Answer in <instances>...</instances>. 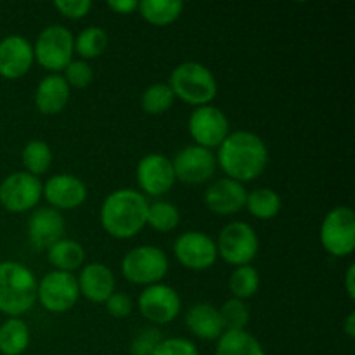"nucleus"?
<instances>
[{
  "label": "nucleus",
  "instance_id": "2eb2a0df",
  "mask_svg": "<svg viewBox=\"0 0 355 355\" xmlns=\"http://www.w3.org/2000/svg\"><path fill=\"white\" fill-rule=\"evenodd\" d=\"M137 180L149 196H162L172 189L175 182L172 162L162 155H148L139 162Z\"/></svg>",
  "mask_w": 355,
  "mask_h": 355
},
{
  "label": "nucleus",
  "instance_id": "dca6fc26",
  "mask_svg": "<svg viewBox=\"0 0 355 355\" xmlns=\"http://www.w3.org/2000/svg\"><path fill=\"white\" fill-rule=\"evenodd\" d=\"M33 47L19 35H10L0 40V76L16 80L26 75L33 64Z\"/></svg>",
  "mask_w": 355,
  "mask_h": 355
},
{
  "label": "nucleus",
  "instance_id": "4be33fe9",
  "mask_svg": "<svg viewBox=\"0 0 355 355\" xmlns=\"http://www.w3.org/2000/svg\"><path fill=\"white\" fill-rule=\"evenodd\" d=\"M186 326L201 340H217L224 333L218 309L210 304H196L186 314Z\"/></svg>",
  "mask_w": 355,
  "mask_h": 355
},
{
  "label": "nucleus",
  "instance_id": "4c0bfd02",
  "mask_svg": "<svg viewBox=\"0 0 355 355\" xmlns=\"http://www.w3.org/2000/svg\"><path fill=\"white\" fill-rule=\"evenodd\" d=\"M132 300L128 295L125 293H113L110 298L106 300V309L113 318L116 319H123L127 315H130L132 312Z\"/></svg>",
  "mask_w": 355,
  "mask_h": 355
},
{
  "label": "nucleus",
  "instance_id": "5701e85b",
  "mask_svg": "<svg viewBox=\"0 0 355 355\" xmlns=\"http://www.w3.org/2000/svg\"><path fill=\"white\" fill-rule=\"evenodd\" d=\"M139 12L142 19L155 26H166L180 16L184 2L180 0H142L139 2Z\"/></svg>",
  "mask_w": 355,
  "mask_h": 355
},
{
  "label": "nucleus",
  "instance_id": "423d86ee",
  "mask_svg": "<svg viewBox=\"0 0 355 355\" xmlns=\"http://www.w3.org/2000/svg\"><path fill=\"white\" fill-rule=\"evenodd\" d=\"M217 252L231 266H248L259 253V238L252 225L245 222H232L222 229Z\"/></svg>",
  "mask_w": 355,
  "mask_h": 355
},
{
  "label": "nucleus",
  "instance_id": "412c9836",
  "mask_svg": "<svg viewBox=\"0 0 355 355\" xmlns=\"http://www.w3.org/2000/svg\"><path fill=\"white\" fill-rule=\"evenodd\" d=\"M69 101V87L64 76L49 75L38 83L35 94V104L44 114H58Z\"/></svg>",
  "mask_w": 355,
  "mask_h": 355
},
{
  "label": "nucleus",
  "instance_id": "bb28decb",
  "mask_svg": "<svg viewBox=\"0 0 355 355\" xmlns=\"http://www.w3.org/2000/svg\"><path fill=\"white\" fill-rule=\"evenodd\" d=\"M246 207H248L250 214L257 218H262V220H269L274 218L281 210V198L276 191L267 189H255L253 193H250L246 196Z\"/></svg>",
  "mask_w": 355,
  "mask_h": 355
},
{
  "label": "nucleus",
  "instance_id": "c756f323",
  "mask_svg": "<svg viewBox=\"0 0 355 355\" xmlns=\"http://www.w3.org/2000/svg\"><path fill=\"white\" fill-rule=\"evenodd\" d=\"M180 214L177 207L166 201H158V203L149 205L148 217H146V224L151 225L155 231L158 232H170L179 225Z\"/></svg>",
  "mask_w": 355,
  "mask_h": 355
},
{
  "label": "nucleus",
  "instance_id": "a878e982",
  "mask_svg": "<svg viewBox=\"0 0 355 355\" xmlns=\"http://www.w3.org/2000/svg\"><path fill=\"white\" fill-rule=\"evenodd\" d=\"M30 343V331L21 319H7L0 326V352L3 355H19Z\"/></svg>",
  "mask_w": 355,
  "mask_h": 355
},
{
  "label": "nucleus",
  "instance_id": "393cba45",
  "mask_svg": "<svg viewBox=\"0 0 355 355\" xmlns=\"http://www.w3.org/2000/svg\"><path fill=\"white\" fill-rule=\"evenodd\" d=\"M215 355H266L255 336L246 331H225L218 338Z\"/></svg>",
  "mask_w": 355,
  "mask_h": 355
},
{
  "label": "nucleus",
  "instance_id": "aec40b11",
  "mask_svg": "<svg viewBox=\"0 0 355 355\" xmlns=\"http://www.w3.org/2000/svg\"><path fill=\"white\" fill-rule=\"evenodd\" d=\"M76 283H78L80 293L89 298L90 302H96V304L106 302L114 291L113 272L99 262L83 267Z\"/></svg>",
  "mask_w": 355,
  "mask_h": 355
},
{
  "label": "nucleus",
  "instance_id": "c85d7f7f",
  "mask_svg": "<svg viewBox=\"0 0 355 355\" xmlns=\"http://www.w3.org/2000/svg\"><path fill=\"white\" fill-rule=\"evenodd\" d=\"M260 286L259 270L252 266L236 267L234 272L229 277V288L234 295L236 300H245V298L253 297Z\"/></svg>",
  "mask_w": 355,
  "mask_h": 355
},
{
  "label": "nucleus",
  "instance_id": "6e6552de",
  "mask_svg": "<svg viewBox=\"0 0 355 355\" xmlns=\"http://www.w3.org/2000/svg\"><path fill=\"white\" fill-rule=\"evenodd\" d=\"M321 243L328 253L347 257L355 248V215L349 207H336L321 225Z\"/></svg>",
  "mask_w": 355,
  "mask_h": 355
},
{
  "label": "nucleus",
  "instance_id": "f257e3e1",
  "mask_svg": "<svg viewBox=\"0 0 355 355\" xmlns=\"http://www.w3.org/2000/svg\"><path fill=\"white\" fill-rule=\"evenodd\" d=\"M229 179L236 182L253 180L262 175L269 163V153L262 139L253 132L238 130L229 134L218 146L215 158Z\"/></svg>",
  "mask_w": 355,
  "mask_h": 355
},
{
  "label": "nucleus",
  "instance_id": "ddd939ff",
  "mask_svg": "<svg viewBox=\"0 0 355 355\" xmlns=\"http://www.w3.org/2000/svg\"><path fill=\"white\" fill-rule=\"evenodd\" d=\"M189 132L196 146L205 149L218 148L229 135L227 116L218 107L200 106L191 114Z\"/></svg>",
  "mask_w": 355,
  "mask_h": 355
},
{
  "label": "nucleus",
  "instance_id": "f8f14e48",
  "mask_svg": "<svg viewBox=\"0 0 355 355\" xmlns=\"http://www.w3.org/2000/svg\"><path fill=\"white\" fill-rule=\"evenodd\" d=\"M177 260L193 270L210 269L217 260V243L205 232L191 231L179 236L173 245Z\"/></svg>",
  "mask_w": 355,
  "mask_h": 355
},
{
  "label": "nucleus",
  "instance_id": "6ab92c4d",
  "mask_svg": "<svg viewBox=\"0 0 355 355\" xmlns=\"http://www.w3.org/2000/svg\"><path fill=\"white\" fill-rule=\"evenodd\" d=\"M245 186L232 179H220L211 184L205 193V203L214 214L231 215L238 214L246 203Z\"/></svg>",
  "mask_w": 355,
  "mask_h": 355
},
{
  "label": "nucleus",
  "instance_id": "e433bc0d",
  "mask_svg": "<svg viewBox=\"0 0 355 355\" xmlns=\"http://www.w3.org/2000/svg\"><path fill=\"white\" fill-rule=\"evenodd\" d=\"M54 6L62 16L69 17V19H80V17L89 14L92 2H89V0H59Z\"/></svg>",
  "mask_w": 355,
  "mask_h": 355
},
{
  "label": "nucleus",
  "instance_id": "2f4dec72",
  "mask_svg": "<svg viewBox=\"0 0 355 355\" xmlns=\"http://www.w3.org/2000/svg\"><path fill=\"white\" fill-rule=\"evenodd\" d=\"M173 99H175V96H173L172 89L166 83H155V85L148 87L144 90L141 97V104L146 113L162 114L172 107Z\"/></svg>",
  "mask_w": 355,
  "mask_h": 355
},
{
  "label": "nucleus",
  "instance_id": "a211bd4d",
  "mask_svg": "<svg viewBox=\"0 0 355 355\" xmlns=\"http://www.w3.org/2000/svg\"><path fill=\"white\" fill-rule=\"evenodd\" d=\"M42 194L54 208L73 210L85 201L87 187L78 177L61 173V175H54L47 180Z\"/></svg>",
  "mask_w": 355,
  "mask_h": 355
},
{
  "label": "nucleus",
  "instance_id": "473e14b6",
  "mask_svg": "<svg viewBox=\"0 0 355 355\" xmlns=\"http://www.w3.org/2000/svg\"><path fill=\"white\" fill-rule=\"evenodd\" d=\"M222 324H224L225 331H245L246 324L250 321V311L241 300H227L220 309Z\"/></svg>",
  "mask_w": 355,
  "mask_h": 355
},
{
  "label": "nucleus",
  "instance_id": "7c9ffc66",
  "mask_svg": "<svg viewBox=\"0 0 355 355\" xmlns=\"http://www.w3.org/2000/svg\"><path fill=\"white\" fill-rule=\"evenodd\" d=\"M52 162V151L47 142L31 141L23 149V163L26 166L28 173L31 175H42L47 172Z\"/></svg>",
  "mask_w": 355,
  "mask_h": 355
},
{
  "label": "nucleus",
  "instance_id": "72a5a7b5",
  "mask_svg": "<svg viewBox=\"0 0 355 355\" xmlns=\"http://www.w3.org/2000/svg\"><path fill=\"white\" fill-rule=\"evenodd\" d=\"M64 75L68 87H76V89H85L94 78L92 68L87 64V61H71L64 68Z\"/></svg>",
  "mask_w": 355,
  "mask_h": 355
},
{
  "label": "nucleus",
  "instance_id": "cd10ccee",
  "mask_svg": "<svg viewBox=\"0 0 355 355\" xmlns=\"http://www.w3.org/2000/svg\"><path fill=\"white\" fill-rule=\"evenodd\" d=\"M107 47V35L103 28L90 26L85 28L82 33L73 42V49L83 59H96L106 51Z\"/></svg>",
  "mask_w": 355,
  "mask_h": 355
},
{
  "label": "nucleus",
  "instance_id": "39448f33",
  "mask_svg": "<svg viewBox=\"0 0 355 355\" xmlns=\"http://www.w3.org/2000/svg\"><path fill=\"white\" fill-rule=\"evenodd\" d=\"M121 272L134 284H158L168 272L166 255L156 246H139L125 255Z\"/></svg>",
  "mask_w": 355,
  "mask_h": 355
},
{
  "label": "nucleus",
  "instance_id": "b1692460",
  "mask_svg": "<svg viewBox=\"0 0 355 355\" xmlns=\"http://www.w3.org/2000/svg\"><path fill=\"white\" fill-rule=\"evenodd\" d=\"M49 262L61 272H69L78 269L85 260V252L80 243L71 239H61L49 248Z\"/></svg>",
  "mask_w": 355,
  "mask_h": 355
},
{
  "label": "nucleus",
  "instance_id": "9d476101",
  "mask_svg": "<svg viewBox=\"0 0 355 355\" xmlns=\"http://www.w3.org/2000/svg\"><path fill=\"white\" fill-rule=\"evenodd\" d=\"M78 295L80 290L76 277L61 270L49 272L37 288V298L42 307L55 314L69 311L78 300Z\"/></svg>",
  "mask_w": 355,
  "mask_h": 355
},
{
  "label": "nucleus",
  "instance_id": "f704fd0d",
  "mask_svg": "<svg viewBox=\"0 0 355 355\" xmlns=\"http://www.w3.org/2000/svg\"><path fill=\"white\" fill-rule=\"evenodd\" d=\"M162 343V335L156 328H146L132 340L130 354L132 355H153L156 347Z\"/></svg>",
  "mask_w": 355,
  "mask_h": 355
},
{
  "label": "nucleus",
  "instance_id": "f3484780",
  "mask_svg": "<svg viewBox=\"0 0 355 355\" xmlns=\"http://www.w3.org/2000/svg\"><path fill=\"white\" fill-rule=\"evenodd\" d=\"M64 234V220L54 208H38L31 214L28 222L30 243L37 250H49L61 241Z\"/></svg>",
  "mask_w": 355,
  "mask_h": 355
},
{
  "label": "nucleus",
  "instance_id": "58836bf2",
  "mask_svg": "<svg viewBox=\"0 0 355 355\" xmlns=\"http://www.w3.org/2000/svg\"><path fill=\"white\" fill-rule=\"evenodd\" d=\"M107 6L118 14H130L137 9L139 2H135V0H110Z\"/></svg>",
  "mask_w": 355,
  "mask_h": 355
},
{
  "label": "nucleus",
  "instance_id": "a19ab883",
  "mask_svg": "<svg viewBox=\"0 0 355 355\" xmlns=\"http://www.w3.org/2000/svg\"><path fill=\"white\" fill-rule=\"evenodd\" d=\"M343 328H345V333L349 335V338H355V314L354 312H350V314L347 315Z\"/></svg>",
  "mask_w": 355,
  "mask_h": 355
},
{
  "label": "nucleus",
  "instance_id": "c9c22d12",
  "mask_svg": "<svg viewBox=\"0 0 355 355\" xmlns=\"http://www.w3.org/2000/svg\"><path fill=\"white\" fill-rule=\"evenodd\" d=\"M153 355H200L196 345L186 338L162 340Z\"/></svg>",
  "mask_w": 355,
  "mask_h": 355
},
{
  "label": "nucleus",
  "instance_id": "f03ea898",
  "mask_svg": "<svg viewBox=\"0 0 355 355\" xmlns=\"http://www.w3.org/2000/svg\"><path fill=\"white\" fill-rule=\"evenodd\" d=\"M148 208V200L141 193L134 189H118L104 200L101 224L113 238L128 239L146 225Z\"/></svg>",
  "mask_w": 355,
  "mask_h": 355
},
{
  "label": "nucleus",
  "instance_id": "7ed1b4c3",
  "mask_svg": "<svg viewBox=\"0 0 355 355\" xmlns=\"http://www.w3.org/2000/svg\"><path fill=\"white\" fill-rule=\"evenodd\" d=\"M33 272L17 262L0 263V312L10 318L24 314L37 300Z\"/></svg>",
  "mask_w": 355,
  "mask_h": 355
},
{
  "label": "nucleus",
  "instance_id": "0eeeda50",
  "mask_svg": "<svg viewBox=\"0 0 355 355\" xmlns=\"http://www.w3.org/2000/svg\"><path fill=\"white\" fill-rule=\"evenodd\" d=\"M73 35L66 28L54 24L49 26L38 35L37 44L33 49V58H37L38 64L51 71H61L71 62Z\"/></svg>",
  "mask_w": 355,
  "mask_h": 355
},
{
  "label": "nucleus",
  "instance_id": "ea45409f",
  "mask_svg": "<svg viewBox=\"0 0 355 355\" xmlns=\"http://www.w3.org/2000/svg\"><path fill=\"white\" fill-rule=\"evenodd\" d=\"M354 276H355V267L350 266L349 270H347V276H345V284H347V293L349 297L355 298V286H354Z\"/></svg>",
  "mask_w": 355,
  "mask_h": 355
},
{
  "label": "nucleus",
  "instance_id": "9b49d317",
  "mask_svg": "<svg viewBox=\"0 0 355 355\" xmlns=\"http://www.w3.org/2000/svg\"><path fill=\"white\" fill-rule=\"evenodd\" d=\"M175 179L184 184H203L215 173L217 159L210 149L201 146H187L177 153L175 159L172 162Z\"/></svg>",
  "mask_w": 355,
  "mask_h": 355
},
{
  "label": "nucleus",
  "instance_id": "4468645a",
  "mask_svg": "<svg viewBox=\"0 0 355 355\" xmlns=\"http://www.w3.org/2000/svg\"><path fill=\"white\" fill-rule=\"evenodd\" d=\"M139 309L148 321L166 324L180 312V298L173 288L166 284H151L139 297Z\"/></svg>",
  "mask_w": 355,
  "mask_h": 355
},
{
  "label": "nucleus",
  "instance_id": "1a4fd4ad",
  "mask_svg": "<svg viewBox=\"0 0 355 355\" xmlns=\"http://www.w3.org/2000/svg\"><path fill=\"white\" fill-rule=\"evenodd\" d=\"M40 180L28 172L10 173L0 184V203L7 211L23 214L37 207L42 198Z\"/></svg>",
  "mask_w": 355,
  "mask_h": 355
},
{
  "label": "nucleus",
  "instance_id": "20e7f679",
  "mask_svg": "<svg viewBox=\"0 0 355 355\" xmlns=\"http://www.w3.org/2000/svg\"><path fill=\"white\" fill-rule=\"evenodd\" d=\"M168 87L173 96L193 106H208L217 96V80L207 66L200 62H182L170 75Z\"/></svg>",
  "mask_w": 355,
  "mask_h": 355
}]
</instances>
